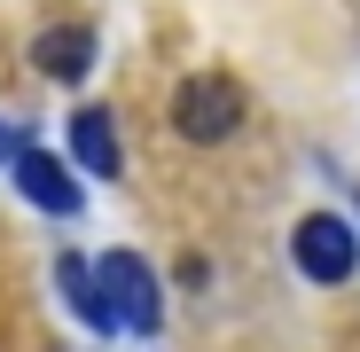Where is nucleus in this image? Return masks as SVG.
<instances>
[{"mask_svg":"<svg viewBox=\"0 0 360 352\" xmlns=\"http://www.w3.org/2000/svg\"><path fill=\"white\" fill-rule=\"evenodd\" d=\"M86 274H94V298H102V321H110V329H134V337H149V329L165 321L157 274H149L134 251H102V259H86Z\"/></svg>","mask_w":360,"mask_h":352,"instance_id":"1","label":"nucleus"},{"mask_svg":"<svg viewBox=\"0 0 360 352\" xmlns=\"http://www.w3.org/2000/svg\"><path fill=\"white\" fill-rule=\"evenodd\" d=\"M290 259H297V274L306 282H352V266H360V235H352V219H337V211H306L297 219V235H290Z\"/></svg>","mask_w":360,"mask_h":352,"instance_id":"2","label":"nucleus"},{"mask_svg":"<svg viewBox=\"0 0 360 352\" xmlns=\"http://www.w3.org/2000/svg\"><path fill=\"white\" fill-rule=\"evenodd\" d=\"M235 126H243V94H235L227 79H180V94H172V133L180 141L219 149Z\"/></svg>","mask_w":360,"mask_h":352,"instance_id":"3","label":"nucleus"},{"mask_svg":"<svg viewBox=\"0 0 360 352\" xmlns=\"http://www.w3.org/2000/svg\"><path fill=\"white\" fill-rule=\"evenodd\" d=\"M8 164H16V188H24V204L55 211V219H71V211H79V181H71V172L55 164L47 149H24V141H16V157H8Z\"/></svg>","mask_w":360,"mask_h":352,"instance_id":"4","label":"nucleus"},{"mask_svg":"<svg viewBox=\"0 0 360 352\" xmlns=\"http://www.w3.org/2000/svg\"><path fill=\"white\" fill-rule=\"evenodd\" d=\"M32 63H39L47 79L79 86V79L94 71V32H86V24H55V32H39V39H32Z\"/></svg>","mask_w":360,"mask_h":352,"instance_id":"5","label":"nucleus"},{"mask_svg":"<svg viewBox=\"0 0 360 352\" xmlns=\"http://www.w3.org/2000/svg\"><path fill=\"white\" fill-rule=\"evenodd\" d=\"M71 157L86 164V172H102V181H117V126H110V110H79L71 117Z\"/></svg>","mask_w":360,"mask_h":352,"instance_id":"6","label":"nucleus"},{"mask_svg":"<svg viewBox=\"0 0 360 352\" xmlns=\"http://www.w3.org/2000/svg\"><path fill=\"white\" fill-rule=\"evenodd\" d=\"M55 289H63V306H71L86 329H102V337H110V321H102V298H94V274H86V259H79V251H63V259H55Z\"/></svg>","mask_w":360,"mask_h":352,"instance_id":"7","label":"nucleus"},{"mask_svg":"<svg viewBox=\"0 0 360 352\" xmlns=\"http://www.w3.org/2000/svg\"><path fill=\"white\" fill-rule=\"evenodd\" d=\"M8 157H16V133H8V126H0V164H8Z\"/></svg>","mask_w":360,"mask_h":352,"instance_id":"8","label":"nucleus"},{"mask_svg":"<svg viewBox=\"0 0 360 352\" xmlns=\"http://www.w3.org/2000/svg\"><path fill=\"white\" fill-rule=\"evenodd\" d=\"M352 211H360V188H352Z\"/></svg>","mask_w":360,"mask_h":352,"instance_id":"9","label":"nucleus"}]
</instances>
